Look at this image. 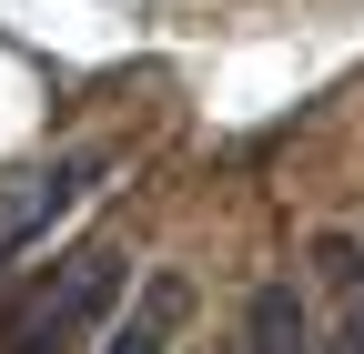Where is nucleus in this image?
<instances>
[{
	"mask_svg": "<svg viewBox=\"0 0 364 354\" xmlns=\"http://www.w3.org/2000/svg\"><path fill=\"white\" fill-rule=\"evenodd\" d=\"M122 274H132V263L112 243H81L71 263H51V284H31V304L11 314V334H0V354H71L122 304Z\"/></svg>",
	"mask_w": 364,
	"mask_h": 354,
	"instance_id": "f257e3e1",
	"label": "nucleus"
},
{
	"mask_svg": "<svg viewBox=\"0 0 364 354\" xmlns=\"http://www.w3.org/2000/svg\"><path fill=\"white\" fill-rule=\"evenodd\" d=\"M102 162H112L102 142H81V152H61V162H51V172H41V183H31V193L11 203V213H0V253H21V243H41V233H51L61 213L81 203V183H91V172H102Z\"/></svg>",
	"mask_w": 364,
	"mask_h": 354,
	"instance_id": "f03ea898",
	"label": "nucleus"
},
{
	"mask_svg": "<svg viewBox=\"0 0 364 354\" xmlns=\"http://www.w3.org/2000/svg\"><path fill=\"white\" fill-rule=\"evenodd\" d=\"M182 314H193V274H152L142 294H132V314L102 334V354H172Z\"/></svg>",
	"mask_w": 364,
	"mask_h": 354,
	"instance_id": "7ed1b4c3",
	"label": "nucleus"
},
{
	"mask_svg": "<svg viewBox=\"0 0 364 354\" xmlns=\"http://www.w3.org/2000/svg\"><path fill=\"white\" fill-rule=\"evenodd\" d=\"M243 354H324L294 284H253V304H243Z\"/></svg>",
	"mask_w": 364,
	"mask_h": 354,
	"instance_id": "20e7f679",
	"label": "nucleus"
}]
</instances>
